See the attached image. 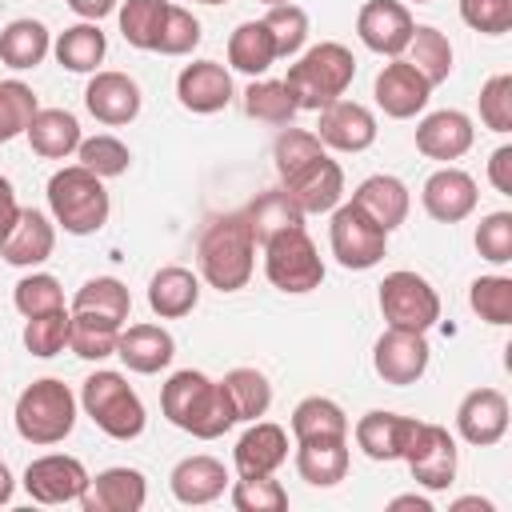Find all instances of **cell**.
I'll list each match as a JSON object with an SVG mask.
<instances>
[{"mask_svg":"<svg viewBox=\"0 0 512 512\" xmlns=\"http://www.w3.org/2000/svg\"><path fill=\"white\" fill-rule=\"evenodd\" d=\"M160 412H164L168 424H176L180 432H188L196 440H216L232 424H240L224 384L204 376V372H196V368H180V372H172L164 380Z\"/></svg>","mask_w":512,"mask_h":512,"instance_id":"1","label":"cell"},{"mask_svg":"<svg viewBox=\"0 0 512 512\" xmlns=\"http://www.w3.org/2000/svg\"><path fill=\"white\" fill-rule=\"evenodd\" d=\"M196 264L208 288L216 292H240L252 280L256 268V232L244 212L216 216L196 244Z\"/></svg>","mask_w":512,"mask_h":512,"instance_id":"2","label":"cell"},{"mask_svg":"<svg viewBox=\"0 0 512 512\" xmlns=\"http://www.w3.org/2000/svg\"><path fill=\"white\" fill-rule=\"evenodd\" d=\"M48 208L52 220L68 232V236H92L108 224V192L104 180L96 172H88L84 164H64L48 176Z\"/></svg>","mask_w":512,"mask_h":512,"instance_id":"3","label":"cell"},{"mask_svg":"<svg viewBox=\"0 0 512 512\" xmlns=\"http://www.w3.org/2000/svg\"><path fill=\"white\" fill-rule=\"evenodd\" d=\"M352 76H356V56H352V48H344V44H336V40H320V44H312L308 52L296 56V64L288 68L284 84L292 88V96H296L300 108L320 112L324 104H332V100H340V96L348 92Z\"/></svg>","mask_w":512,"mask_h":512,"instance_id":"4","label":"cell"},{"mask_svg":"<svg viewBox=\"0 0 512 512\" xmlns=\"http://www.w3.org/2000/svg\"><path fill=\"white\" fill-rule=\"evenodd\" d=\"M80 408L112 440H136L148 424V412H144L136 388L128 384V376H120L112 368H96L80 384Z\"/></svg>","mask_w":512,"mask_h":512,"instance_id":"5","label":"cell"},{"mask_svg":"<svg viewBox=\"0 0 512 512\" xmlns=\"http://www.w3.org/2000/svg\"><path fill=\"white\" fill-rule=\"evenodd\" d=\"M72 428H76V396L64 380L44 376V380H32L20 392V400H16L20 440H28L36 448H52V444L68 440Z\"/></svg>","mask_w":512,"mask_h":512,"instance_id":"6","label":"cell"},{"mask_svg":"<svg viewBox=\"0 0 512 512\" xmlns=\"http://www.w3.org/2000/svg\"><path fill=\"white\" fill-rule=\"evenodd\" d=\"M264 276H268L272 288H280L288 296H300V292L320 288L324 260H320L312 236L304 232V224L284 228V232H276V236L264 240Z\"/></svg>","mask_w":512,"mask_h":512,"instance_id":"7","label":"cell"},{"mask_svg":"<svg viewBox=\"0 0 512 512\" xmlns=\"http://www.w3.org/2000/svg\"><path fill=\"white\" fill-rule=\"evenodd\" d=\"M380 312L388 320V328H408V332H428L440 320V296L436 288L408 268H396L380 280Z\"/></svg>","mask_w":512,"mask_h":512,"instance_id":"8","label":"cell"},{"mask_svg":"<svg viewBox=\"0 0 512 512\" xmlns=\"http://www.w3.org/2000/svg\"><path fill=\"white\" fill-rule=\"evenodd\" d=\"M328 244H332V256H336L340 268L364 272V268H376V264L384 260L388 232H384L376 220H368V216L348 200V204H336V208H332Z\"/></svg>","mask_w":512,"mask_h":512,"instance_id":"9","label":"cell"},{"mask_svg":"<svg viewBox=\"0 0 512 512\" xmlns=\"http://www.w3.org/2000/svg\"><path fill=\"white\" fill-rule=\"evenodd\" d=\"M400 460L408 464L412 480L420 488H428V492H444L456 480V440H452V432L444 424L416 420Z\"/></svg>","mask_w":512,"mask_h":512,"instance_id":"10","label":"cell"},{"mask_svg":"<svg viewBox=\"0 0 512 512\" xmlns=\"http://www.w3.org/2000/svg\"><path fill=\"white\" fill-rule=\"evenodd\" d=\"M280 188L288 192V200L304 216H320V212H332L344 200V168L328 152H320L308 164H300L296 172L280 176Z\"/></svg>","mask_w":512,"mask_h":512,"instance_id":"11","label":"cell"},{"mask_svg":"<svg viewBox=\"0 0 512 512\" xmlns=\"http://www.w3.org/2000/svg\"><path fill=\"white\" fill-rule=\"evenodd\" d=\"M88 468L68 456V452H48V456H36L28 468H24V492L36 500V504H80L84 488H88Z\"/></svg>","mask_w":512,"mask_h":512,"instance_id":"12","label":"cell"},{"mask_svg":"<svg viewBox=\"0 0 512 512\" xmlns=\"http://www.w3.org/2000/svg\"><path fill=\"white\" fill-rule=\"evenodd\" d=\"M428 360H432V348L424 340V332H408V328H388L380 332L376 348H372V368L384 384L392 388H404V384H416L424 372H428Z\"/></svg>","mask_w":512,"mask_h":512,"instance_id":"13","label":"cell"},{"mask_svg":"<svg viewBox=\"0 0 512 512\" xmlns=\"http://www.w3.org/2000/svg\"><path fill=\"white\" fill-rule=\"evenodd\" d=\"M140 104H144L140 84L128 72H116V68H96L88 88H84V108L108 128L132 124L140 116Z\"/></svg>","mask_w":512,"mask_h":512,"instance_id":"14","label":"cell"},{"mask_svg":"<svg viewBox=\"0 0 512 512\" xmlns=\"http://www.w3.org/2000/svg\"><path fill=\"white\" fill-rule=\"evenodd\" d=\"M412 28H416V20H412L408 4H400V0H368L356 12V36L364 40V48H372L388 60L404 56Z\"/></svg>","mask_w":512,"mask_h":512,"instance_id":"15","label":"cell"},{"mask_svg":"<svg viewBox=\"0 0 512 512\" xmlns=\"http://www.w3.org/2000/svg\"><path fill=\"white\" fill-rule=\"evenodd\" d=\"M372 96H376V104H380L384 116H392V120H412L416 112H424V104H428V96H432V84H428L404 56H392V60L376 72Z\"/></svg>","mask_w":512,"mask_h":512,"instance_id":"16","label":"cell"},{"mask_svg":"<svg viewBox=\"0 0 512 512\" xmlns=\"http://www.w3.org/2000/svg\"><path fill=\"white\" fill-rule=\"evenodd\" d=\"M232 96H236L232 72L216 60H192L176 76V100H180V108H188L196 116H212V112L228 108Z\"/></svg>","mask_w":512,"mask_h":512,"instance_id":"17","label":"cell"},{"mask_svg":"<svg viewBox=\"0 0 512 512\" xmlns=\"http://www.w3.org/2000/svg\"><path fill=\"white\" fill-rule=\"evenodd\" d=\"M316 140L324 148H336V152H364V148L376 144V116L364 104L340 96V100L320 108Z\"/></svg>","mask_w":512,"mask_h":512,"instance_id":"18","label":"cell"},{"mask_svg":"<svg viewBox=\"0 0 512 512\" xmlns=\"http://www.w3.org/2000/svg\"><path fill=\"white\" fill-rule=\"evenodd\" d=\"M476 200H480L476 180H472L464 168H452V164L436 168V172L424 180V188H420L424 212H428L432 220H440V224H460V220H468V216L476 212Z\"/></svg>","mask_w":512,"mask_h":512,"instance_id":"19","label":"cell"},{"mask_svg":"<svg viewBox=\"0 0 512 512\" xmlns=\"http://www.w3.org/2000/svg\"><path fill=\"white\" fill-rule=\"evenodd\" d=\"M456 432L472 448H492L508 432V396L500 388H472L456 408Z\"/></svg>","mask_w":512,"mask_h":512,"instance_id":"20","label":"cell"},{"mask_svg":"<svg viewBox=\"0 0 512 512\" xmlns=\"http://www.w3.org/2000/svg\"><path fill=\"white\" fill-rule=\"evenodd\" d=\"M148 500V480L140 468H128V464H116V468H104L88 480L84 496H80V508L84 512H140Z\"/></svg>","mask_w":512,"mask_h":512,"instance_id":"21","label":"cell"},{"mask_svg":"<svg viewBox=\"0 0 512 512\" xmlns=\"http://www.w3.org/2000/svg\"><path fill=\"white\" fill-rule=\"evenodd\" d=\"M476 140V128L472 120L460 112V108H440V112H428L420 124H416V152L428 156V160H460Z\"/></svg>","mask_w":512,"mask_h":512,"instance_id":"22","label":"cell"},{"mask_svg":"<svg viewBox=\"0 0 512 512\" xmlns=\"http://www.w3.org/2000/svg\"><path fill=\"white\" fill-rule=\"evenodd\" d=\"M288 460V432L272 420H248L232 448V464L240 476H272Z\"/></svg>","mask_w":512,"mask_h":512,"instance_id":"23","label":"cell"},{"mask_svg":"<svg viewBox=\"0 0 512 512\" xmlns=\"http://www.w3.org/2000/svg\"><path fill=\"white\" fill-rule=\"evenodd\" d=\"M116 356L124 360L128 372L156 376L160 368L172 364V356H176V340H172V332L160 328V324H128V328H120Z\"/></svg>","mask_w":512,"mask_h":512,"instance_id":"24","label":"cell"},{"mask_svg":"<svg viewBox=\"0 0 512 512\" xmlns=\"http://www.w3.org/2000/svg\"><path fill=\"white\" fill-rule=\"evenodd\" d=\"M52 248H56V224L44 212H36V208H20L12 232L0 240V256L8 264H16V268L44 264L52 256Z\"/></svg>","mask_w":512,"mask_h":512,"instance_id":"25","label":"cell"},{"mask_svg":"<svg viewBox=\"0 0 512 512\" xmlns=\"http://www.w3.org/2000/svg\"><path fill=\"white\" fill-rule=\"evenodd\" d=\"M352 204H356L368 220H376L384 232H392V228H400V224L408 220L412 196H408V188H404V180H400V176L376 172V176H368V180H360V184H356Z\"/></svg>","mask_w":512,"mask_h":512,"instance_id":"26","label":"cell"},{"mask_svg":"<svg viewBox=\"0 0 512 512\" xmlns=\"http://www.w3.org/2000/svg\"><path fill=\"white\" fill-rule=\"evenodd\" d=\"M168 488H172V496H176L180 504H188V508L212 504V500H220L224 488H228V468H224V460L204 456V452H200V456H184V460L172 468Z\"/></svg>","mask_w":512,"mask_h":512,"instance_id":"27","label":"cell"},{"mask_svg":"<svg viewBox=\"0 0 512 512\" xmlns=\"http://www.w3.org/2000/svg\"><path fill=\"white\" fill-rule=\"evenodd\" d=\"M412 424H416V416H400V412L372 408V412H364V416L356 420L352 436H356V448H360L368 460H400Z\"/></svg>","mask_w":512,"mask_h":512,"instance_id":"28","label":"cell"},{"mask_svg":"<svg viewBox=\"0 0 512 512\" xmlns=\"http://www.w3.org/2000/svg\"><path fill=\"white\" fill-rule=\"evenodd\" d=\"M200 304V276L192 268L168 264L148 280V308L160 320H180Z\"/></svg>","mask_w":512,"mask_h":512,"instance_id":"29","label":"cell"},{"mask_svg":"<svg viewBox=\"0 0 512 512\" xmlns=\"http://www.w3.org/2000/svg\"><path fill=\"white\" fill-rule=\"evenodd\" d=\"M24 136H28L32 152L44 156V160H68L80 148V140H84L80 120L68 108H40Z\"/></svg>","mask_w":512,"mask_h":512,"instance_id":"30","label":"cell"},{"mask_svg":"<svg viewBox=\"0 0 512 512\" xmlns=\"http://www.w3.org/2000/svg\"><path fill=\"white\" fill-rule=\"evenodd\" d=\"M296 472L312 488H332L348 476V436L296 440Z\"/></svg>","mask_w":512,"mask_h":512,"instance_id":"31","label":"cell"},{"mask_svg":"<svg viewBox=\"0 0 512 512\" xmlns=\"http://www.w3.org/2000/svg\"><path fill=\"white\" fill-rule=\"evenodd\" d=\"M52 52H56L60 68H68V72H96V68L104 64L108 36L100 32L96 20H80V24L64 28V32L52 40Z\"/></svg>","mask_w":512,"mask_h":512,"instance_id":"32","label":"cell"},{"mask_svg":"<svg viewBox=\"0 0 512 512\" xmlns=\"http://www.w3.org/2000/svg\"><path fill=\"white\" fill-rule=\"evenodd\" d=\"M48 52H52V32L32 16H20L0 32V60L16 72L36 68Z\"/></svg>","mask_w":512,"mask_h":512,"instance_id":"33","label":"cell"},{"mask_svg":"<svg viewBox=\"0 0 512 512\" xmlns=\"http://www.w3.org/2000/svg\"><path fill=\"white\" fill-rule=\"evenodd\" d=\"M276 44L272 32L264 28V20H244L236 24V32L228 36V64L244 76H264L276 64Z\"/></svg>","mask_w":512,"mask_h":512,"instance_id":"34","label":"cell"},{"mask_svg":"<svg viewBox=\"0 0 512 512\" xmlns=\"http://www.w3.org/2000/svg\"><path fill=\"white\" fill-rule=\"evenodd\" d=\"M408 56V64L436 88V84H444L448 76H452V40L440 32V28H432V24H416L412 28V40H408V48H404Z\"/></svg>","mask_w":512,"mask_h":512,"instance_id":"35","label":"cell"},{"mask_svg":"<svg viewBox=\"0 0 512 512\" xmlns=\"http://www.w3.org/2000/svg\"><path fill=\"white\" fill-rule=\"evenodd\" d=\"M72 312H92V316H104V320H116L124 324L128 312H132V292L124 280L116 276H92L76 288L72 296Z\"/></svg>","mask_w":512,"mask_h":512,"instance_id":"36","label":"cell"},{"mask_svg":"<svg viewBox=\"0 0 512 512\" xmlns=\"http://www.w3.org/2000/svg\"><path fill=\"white\" fill-rule=\"evenodd\" d=\"M348 416L336 400L328 396H304L292 408V436L296 440H332V436H348Z\"/></svg>","mask_w":512,"mask_h":512,"instance_id":"37","label":"cell"},{"mask_svg":"<svg viewBox=\"0 0 512 512\" xmlns=\"http://www.w3.org/2000/svg\"><path fill=\"white\" fill-rule=\"evenodd\" d=\"M224 392H228V400H232V412H236V420H260L268 408H272V384H268V376L260 372V368H232V372H224Z\"/></svg>","mask_w":512,"mask_h":512,"instance_id":"38","label":"cell"},{"mask_svg":"<svg viewBox=\"0 0 512 512\" xmlns=\"http://www.w3.org/2000/svg\"><path fill=\"white\" fill-rule=\"evenodd\" d=\"M72 312V308H68ZM120 328L116 320H104V316H92V312H72V324H68V348L80 356V360H104L116 352V340H120Z\"/></svg>","mask_w":512,"mask_h":512,"instance_id":"39","label":"cell"},{"mask_svg":"<svg viewBox=\"0 0 512 512\" xmlns=\"http://www.w3.org/2000/svg\"><path fill=\"white\" fill-rule=\"evenodd\" d=\"M244 216H248V224H252V232H256V244H264L268 236H276V232H284V228L304 224V212L288 200V192H284V188L260 192V196L244 208Z\"/></svg>","mask_w":512,"mask_h":512,"instance_id":"40","label":"cell"},{"mask_svg":"<svg viewBox=\"0 0 512 512\" xmlns=\"http://www.w3.org/2000/svg\"><path fill=\"white\" fill-rule=\"evenodd\" d=\"M244 112L260 124H292L300 104L284 80H252L244 92Z\"/></svg>","mask_w":512,"mask_h":512,"instance_id":"41","label":"cell"},{"mask_svg":"<svg viewBox=\"0 0 512 512\" xmlns=\"http://www.w3.org/2000/svg\"><path fill=\"white\" fill-rule=\"evenodd\" d=\"M164 12H168V0H120V8H116L120 36L132 48L152 52L156 48V36H160V24H164Z\"/></svg>","mask_w":512,"mask_h":512,"instance_id":"42","label":"cell"},{"mask_svg":"<svg viewBox=\"0 0 512 512\" xmlns=\"http://www.w3.org/2000/svg\"><path fill=\"white\" fill-rule=\"evenodd\" d=\"M468 304L484 324H512V276H476L468 288Z\"/></svg>","mask_w":512,"mask_h":512,"instance_id":"43","label":"cell"},{"mask_svg":"<svg viewBox=\"0 0 512 512\" xmlns=\"http://www.w3.org/2000/svg\"><path fill=\"white\" fill-rule=\"evenodd\" d=\"M36 112H40L36 92L24 80H0V144L24 136Z\"/></svg>","mask_w":512,"mask_h":512,"instance_id":"44","label":"cell"},{"mask_svg":"<svg viewBox=\"0 0 512 512\" xmlns=\"http://www.w3.org/2000/svg\"><path fill=\"white\" fill-rule=\"evenodd\" d=\"M236 512H284L288 508V488L272 476H240L228 492Z\"/></svg>","mask_w":512,"mask_h":512,"instance_id":"45","label":"cell"},{"mask_svg":"<svg viewBox=\"0 0 512 512\" xmlns=\"http://www.w3.org/2000/svg\"><path fill=\"white\" fill-rule=\"evenodd\" d=\"M264 28L272 32V44H276V56H296L308 40V12L300 4H272L264 12Z\"/></svg>","mask_w":512,"mask_h":512,"instance_id":"46","label":"cell"},{"mask_svg":"<svg viewBox=\"0 0 512 512\" xmlns=\"http://www.w3.org/2000/svg\"><path fill=\"white\" fill-rule=\"evenodd\" d=\"M76 156H80V164H84L88 172H96L100 180L120 176V172H128V164H132L128 144L116 140V136H108V132H100V136H84L80 148H76Z\"/></svg>","mask_w":512,"mask_h":512,"instance_id":"47","label":"cell"},{"mask_svg":"<svg viewBox=\"0 0 512 512\" xmlns=\"http://www.w3.org/2000/svg\"><path fill=\"white\" fill-rule=\"evenodd\" d=\"M12 304H16V312H20L24 320H28V316H44V312L64 308V288H60V280L48 276V272H28V276L16 284Z\"/></svg>","mask_w":512,"mask_h":512,"instance_id":"48","label":"cell"},{"mask_svg":"<svg viewBox=\"0 0 512 512\" xmlns=\"http://www.w3.org/2000/svg\"><path fill=\"white\" fill-rule=\"evenodd\" d=\"M68 324H72V312L68 308H56V312H44V316H28V324H24V348L32 356H40V360L64 352Z\"/></svg>","mask_w":512,"mask_h":512,"instance_id":"49","label":"cell"},{"mask_svg":"<svg viewBox=\"0 0 512 512\" xmlns=\"http://www.w3.org/2000/svg\"><path fill=\"white\" fill-rule=\"evenodd\" d=\"M200 36H204V32H200V20H196L184 4H168L152 52H160V56H188V52L200 44Z\"/></svg>","mask_w":512,"mask_h":512,"instance_id":"50","label":"cell"},{"mask_svg":"<svg viewBox=\"0 0 512 512\" xmlns=\"http://www.w3.org/2000/svg\"><path fill=\"white\" fill-rule=\"evenodd\" d=\"M480 124L508 136L512 132V76L508 72H496L484 80L480 88Z\"/></svg>","mask_w":512,"mask_h":512,"instance_id":"51","label":"cell"},{"mask_svg":"<svg viewBox=\"0 0 512 512\" xmlns=\"http://www.w3.org/2000/svg\"><path fill=\"white\" fill-rule=\"evenodd\" d=\"M324 144L316 140V132H304V128H284L272 144V160H276V176H288L296 172L300 164H308L312 156H320Z\"/></svg>","mask_w":512,"mask_h":512,"instance_id":"52","label":"cell"},{"mask_svg":"<svg viewBox=\"0 0 512 512\" xmlns=\"http://www.w3.org/2000/svg\"><path fill=\"white\" fill-rule=\"evenodd\" d=\"M476 252L488 264H508L512 260V212H488L476 224Z\"/></svg>","mask_w":512,"mask_h":512,"instance_id":"53","label":"cell"},{"mask_svg":"<svg viewBox=\"0 0 512 512\" xmlns=\"http://www.w3.org/2000/svg\"><path fill=\"white\" fill-rule=\"evenodd\" d=\"M460 20L472 32L504 36L512 32V0H460Z\"/></svg>","mask_w":512,"mask_h":512,"instance_id":"54","label":"cell"},{"mask_svg":"<svg viewBox=\"0 0 512 512\" xmlns=\"http://www.w3.org/2000/svg\"><path fill=\"white\" fill-rule=\"evenodd\" d=\"M488 180L496 192L512 196V144H500L492 156H488Z\"/></svg>","mask_w":512,"mask_h":512,"instance_id":"55","label":"cell"},{"mask_svg":"<svg viewBox=\"0 0 512 512\" xmlns=\"http://www.w3.org/2000/svg\"><path fill=\"white\" fill-rule=\"evenodd\" d=\"M16 216H20V200H16V188H12V180H8V176H0V240L12 232Z\"/></svg>","mask_w":512,"mask_h":512,"instance_id":"56","label":"cell"},{"mask_svg":"<svg viewBox=\"0 0 512 512\" xmlns=\"http://www.w3.org/2000/svg\"><path fill=\"white\" fill-rule=\"evenodd\" d=\"M68 8H72L80 20H100V16L116 12V8H120V0H68Z\"/></svg>","mask_w":512,"mask_h":512,"instance_id":"57","label":"cell"},{"mask_svg":"<svg viewBox=\"0 0 512 512\" xmlns=\"http://www.w3.org/2000/svg\"><path fill=\"white\" fill-rule=\"evenodd\" d=\"M388 508H392V512H396V508H416V512H432V500H424V496L408 492V496H392V500H388Z\"/></svg>","mask_w":512,"mask_h":512,"instance_id":"58","label":"cell"},{"mask_svg":"<svg viewBox=\"0 0 512 512\" xmlns=\"http://www.w3.org/2000/svg\"><path fill=\"white\" fill-rule=\"evenodd\" d=\"M464 508H480V512H492V500H484V496H460V500H452V512H464Z\"/></svg>","mask_w":512,"mask_h":512,"instance_id":"59","label":"cell"},{"mask_svg":"<svg viewBox=\"0 0 512 512\" xmlns=\"http://www.w3.org/2000/svg\"><path fill=\"white\" fill-rule=\"evenodd\" d=\"M12 492H16V480H12L8 464L0 460V504H8V500H12Z\"/></svg>","mask_w":512,"mask_h":512,"instance_id":"60","label":"cell"},{"mask_svg":"<svg viewBox=\"0 0 512 512\" xmlns=\"http://www.w3.org/2000/svg\"><path fill=\"white\" fill-rule=\"evenodd\" d=\"M260 4H268V8H272V4H288V0H260Z\"/></svg>","mask_w":512,"mask_h":512,"instance_id":"61","label":"cell"},{"mask_svg":"<svg viewBox=\"0 0 512 512\" xmlns=\"http://www.w3.org/2000/svg\"><path fill=\"white\" fill-rule=\"evenodd\" d=\"M196 4H228V0H196Z\"/></svg>","mask_w":512,"mask_h":512,"instance_id":"62","label":"cell"},{"mask_svg":"<svg viewBox=\"0 0 512 512\" xmlns=\"http://www.w3.org/2000/svg\"><path fill=\"white\" fill-rule=\"evenodd\" d=\"M412 4H432V0H412Z\"/></svg>","mask_w":512,"mask_h":512,"instance_id":"63","label":"cell"}]
</instances>
